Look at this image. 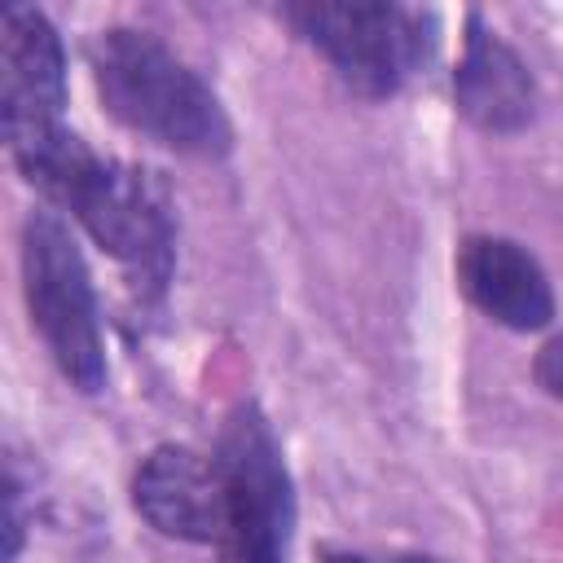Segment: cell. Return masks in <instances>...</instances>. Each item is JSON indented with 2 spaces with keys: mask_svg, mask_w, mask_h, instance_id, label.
Masks as SVG:
<instances>
[{
  "mask_svg": "<svg viewBox=\"0 0 563 563\" xmlns=\"http://www.w3.org/2000/svg\"><path fill=\"white\" fill-rule=\"evenodd\" d=\"M532 378H537V387H541L550 400L563 405V330L550 334V339L537 347V356H532Z\"/></svg>",
  "mask_w": 563,
  "mask_h": 563,
  "instance_id": "obj_10",
  "label": "cell"
},
{
  "mask_svg": "<svg viewBox=\"0 0 563 563\" xmlns=\"http://www.w3.org/2000/svg\"><path fill=\"white\" fill-rule=\"evenodd\" d=\"M132 510L167 541H216V471L211 453L189 444H154L132 471Z\"/></svg>",
  "mask_w": 563,
  "mask_h": 563,
  "instance_id": "obj_9",
  "label": "cell"
},
{
  "mask_svg": "<svg viewBox=\"0 0 563 563\" xmlns=\"http://www.w3.org/2000/svg\"><path fill=\"white\" fill-rule=\"evenodd\" d=\"M88 75L101 110L119 128L185 158H224L233 150V119L224 101L154 31L141 26L92 31Z\"/></svg>",
  "mask_w": 563,
  "mask_h": 563,
  "instance_id": "obj_2",
  "label": "cell"
},
{
  "mask_svg": "<svg viewBox=\"0 0 563 563\" xmlns=\"http://www.w3.org/2000/svg\"><path fill=\"white\" fill-rule=\"evenodd\" d=\"M453 277L471 308L515 334H537L559 317L550 273L506 233H466L453 251Z\"/></svg>",
  "mask_w": 563,
  "mask_h": 563,
  "instance_id": "obj_7",
  "label": "cell"
},
{
  "mask_svg": "<svg viewBox=\"0 0 563 563\" xmlns=\"http://www.w3.org/2000/svg\"><path fill=\"white\" fill-rule=\"evenodd\" d=\"M383 563H444V559H435V554H418V550H400V554H387Z\"/></svg>",
  "mask_w": 563,
  "mask_h": 563,
  "instance_id": "obj_12",
  "label": "cell"
},
{
  "mask_svg": "<svg viewBox=\"0 0 563 563\" xmlns=\"http://www.w3.org/2000/svg\"><path fill=\"white\" fill-rule=\"evenodd\" d=\"M18 176L123 268L141 303L163 299L176 268V198L163 172L97 154L70 123L9 136Z\"/></svg>",
  "mask_w": 563,
  "mask_h": 563,
  "instance_id": "obj_1",
  "label": "cell"
},
{
  "mask_svg": "<svg viewBox=\"0 0 563 563\" xmlns=\"http://www.w3.org/2000/svg\"><path fill=\"white\" fill-rule=\"evenodd\" d=\"M277 22H286L361 101L396 97L431 66L440 44L435 13L396 0H303L282 4Z\"/></svg>",
  "mask_w": 563,
  "mask_h": 563,
  "instance_id": "obj_4",
  "label": "cell"
},
{
  "mask_svg": "<svg viewBox=\"0 0 563 563\" xmlns=\"http://www.w3.org/2000/svg\"><path fill=\"white\" fill-rule=\"evenodd\" d=\"M317 563H369V559H365V554H352V550L325 545V550H317Z\"/></svg>",
  "mask_w": 563,
  "mask_h": 563,
  "instance_id": "obj_11",
  "label": "cell"
},
{
  "mask_svg": "<svg viewBox=\"0 0 563 563\" xmlns=\"http://www.w3.org/2000/svg\"><path fill=\"white\" fill-rule=\"evenodd\" d=\"M453 106L484 136H515L537 119L541 92L532 66L475 9L466 13L462 57L453 66Z\"/></svg>",
  "mask_w": 563,
  "mask_h": 563,
  "instance_id": "obj_8",
  "label": "cell"
},
{
  "mask_svg": "<svg viewBox=\"0 0 563 563\" xmlns=\"http://www.w3.org/2000/svg\"><path fill=\"white\" fill-rule=\"evenodd\" d=\"M18 255H22V299L31 312V330L40 334L57 374L75 391L97 396L106 387V339L79 238L53 207H31L22 220Z\"/></svg>",
  "mask_w": 563,
  "mask_h": 563,
  "instance_id": "obj_5",
  "label": "cell"
},
{
  "mask_svg": "<svg viewBox=\"0 0 563 563\" xmlns=\"http://www.w3.org/2000/svg\"><path fill=\"white\" fill-rule=\"evenodd\" d=\"M216 471V559L220 563H286L299 501L282 440L260 400H238L211 444Z\"/></svg>",
  "mask_w": 563,
  "mask_h": 563,
  "instance_id": "obj_3",
  "label": "cell"
},
{
  "mask_svg": "<svg viewBox=\"0 0 563 563\" xmlns=\"http://www.w3.org/2000/svg\"><path fill=\"white\" fill-rule=\"evenodd\" d=\"M66 44L44 9L4 4L0 13V123L4 141L66 123Z\"/></svg>",
  "mask_w": 563,
  "mask_h": 563,
  "instance_id": "obj_6",
  "label": "cell"
}]
</instances>
